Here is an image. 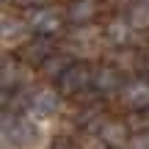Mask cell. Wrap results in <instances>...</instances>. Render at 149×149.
<instances>
[{
	"instance_id": "8fae6325",
	"label": "cell",
	"mask_w": 149,
	"mask_h": 149,
	"mask_svg": "<svg viewBox=\"0 0 149 149\" xmlns=\"http://www.w3.org/2000/svg\"><path fill=\"white\" fill-rule=\"evenodd\" d=\"M127 146H130V149H149V130H146V133L133 135V138L127 141Z\"/></svg>"
},
{
	"instance_id": "8992f818",
	"label": "cell",
	"mask_w": 149,
	"mask_h": 149,
	"mask_svg": "<svg viewBox=\"0 0 149 149\" xmlns=\"http://www.w3.org/2000/svg\"><path fill=\"white\" fill-rule=\"evenodd\" d=\"M94 86L100 91H116L122 86V74L113 69V66H102V69L94 72Z\"/></svg>"
},
{
	"instance_id": "7a4b0ae2",
	"label": "cell",
	"mask_w": 149,
	"mask_h": 149,
	"mask_svg": "<svg viewBox=\"0 0 149 149\" xmlns=\"http://www.w3.org/2000/svg\"><path fill=\"white\" fill-rule=\"evenodd\" d=\"M88 83H94V74H91V69L86 64H69L58 74L61 94H77V91H83Z\"/></svg>"
},
{
	"instance_id": "9c48e42d",
	"label": "cell",
	"mask_w": 149,
	"mask_h": 149,
	"mask_svg": "<svg viewBox=\"0 0 149 149\" xmlns=\"http://www.w3.org/2000/svg\"><path fill=\"white\" fill-rule=\"evenodd\" d=\"M108 36L113 39V42H127L130 39V22H124V19H116V22H111V28H108Z\"/></svg>"
},
{
	"instance_id": "3957f363",
	"label": "cell",
	"mask_w": 149,
	"mask_h": 149,
	"mask_svg": "<svg viewBox=\"0 0 149 149\" xmlns=\"http://www.w3.org/2000/svg\"><path fill=\"white\" fill-rule=\"evenodd\" d=\"M58 94L50 88H42L36 91V94H31V100H28V111H31L33 119H50L55 111H58Z\"/></svg>"
},
{
	"instance_id": "7c38bea8",
	"label": "cell",
	"mask_w": 149,
	"mask_h": 149,
	"mask_svg": "<svg viewBox=\"0 0 149 149\" xmlns=\"http://www.w3.org/2000/svg\"><path fill=\"white\" fill-rule=\"evenodd\" d=\"M17 80H14V61H6L3 64V88H11Z\"/></svg>"
},
{
	"instance_id": "5b68a950",
	"label": "cell",
	"mask_w": 149,
	"mask_h": 149,
	"mask_svg": "<svg viewBox=\"0 0 149 149\" xmlns=\"http://www.w3.org/2000/svg\"><path fill=\"white\" fill-rule=\"evenodd\" d=\"M28 22H31V28H33V31H39V33H53V31H58V17H55V11H50V8H36Z\"/></svg>"
},
{
	"instance_id": "6da1fadb",
	"label": "cell",
	"mask_w": 149,
	"mask_h": 149,
	"mask_svg": "<svg viewBox=\"0 0 149 149\" xmlns=\"http://www.w3.org/2000/svg\"><path fill=\"white\" fill-rule=\"evenodd\" d=\"M3 135H6V144H11V146H17V149L33 146L36 138H39L36 127H33L28 119H19V116L11 119L8 113H6V119H3Z\"/></svg>"
},
{
	"instance_id": "277c9868",
	"label": "cell",
	"mask_w": 149,
	"mask_h": 149,
	"mask_svg": "<svg viewBox=\"0 0 149 149\" xmlns=\"http://www.w3.org/2000/svg\"><path fill=\"white\" fill-rule=\"evenodd\" d=\"M122 100H124V105L133 108V111L149 108V83L146 80H130L122 88Z\"/></svg>"
},
{
	"instance_id": "ba28073f",
	"label": "cell",
	"mask_w": 149,
	"mask_h": 149,
	"mask_svg": "<svg viewBox=\"0 0 149 149\" xmlns=\"http://www.w3.org/2000/svg\"><path fill=\"white\" fill-rule=\"evenodd\" d=\"M100 135L108 144H124V127L119 122H105V127H100Z\"/></svg>"
},
{
	"instance_id": "4fadbf2b",
	"label": "cell",
	"mask_w": 149,
	"mask_h": 149,
	"mask_svg": "<svg viewBox=\"0 0 149 149\" xmlns=\"http://www.w3.org/2000/svg\"><path fill=\"white\" fill-rule=\"evenodd\" d=\"M55 149H72L69 141H55Z\"/></svg>"
},
{
	"instance_id": "52a82bcc",
	"label": "cell",
	"mask_w": 149,
	"mask_h": 149,
	"mask_svg": "<svg viewBox=\"0 0 149 149\" xmlns=\"http://www.w3.org/2000/svg\"><path fill=\"white\" fill-rule=\"evenodd\" d=\"M66 14H69L72 22H86V19H91V17L97 14V3L94 0H72Z\"/></svg>"
},
{
	"instance_id": "30bf717a",
	"label": "cell",
	"mask_w": 149,
	"mask_h": 149,
	"mask_svg": "<svg viewBox=\"0 0 149 149\" xmlns=\"http://www.w3.org/2000/svg\"><path fill=\"white\" fill-rule=\"evenodd\" d=\"M47 53H50V47L47 44H31V50H28V58L31 61H47Z\"/></svg>"
}]
</instances>
